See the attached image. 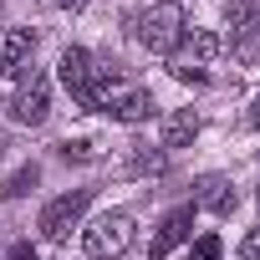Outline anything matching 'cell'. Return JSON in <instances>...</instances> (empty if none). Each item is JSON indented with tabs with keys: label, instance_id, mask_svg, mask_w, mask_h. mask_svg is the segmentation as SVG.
Returning <instances> with one entry per match:
<instances>
[{
	"label": "cell",
	"instance_id": "obj_1",
	"mask_svg": "<svg viewBox=\"0 0 260 260\" xmlns=\"http://www.w3.org/2000/svg\"><path fill=\"white\" fill-rule=\"evenodd\" d=\"M127 31H133L138 46L158 51V56H174L179 41H184V16L174 6H148V11H133L127 16Z\"/></svg>",
	"mask_w": 260,
	"mask_h": 260
},
{
	"label": "cell",
	"instance_id": "obj_2",
	"mask_svg": "<svg viewBox=\"0 0 260 260\" xmlns=\"http://www.w3.org/2000/svg\"><path fill=\"white\" fill-rule=\"evenodd\" d=\"M127 245H133V214H122V209H107L82 230V250L92 260H117Z\"/></svg>",
	"mask_w": 260,
	"mask_h": 260
},
{
	"label": "cell",
	"instance_id": "obj_3",
	"mask_svg": "<svg viewBox=\"0 0 260 260\" xmlns=\"http://www.w3.org/2000/svg\"><path fill=\"white\" fill-rule=\"evenodd\" d=\"M87 204H92V189H72V194H61V199H51L46 209H41V240H51V245H61L77 224H82V214H87Z\"/></svg>",
	"mask_w": 260,
	"mask_h": 260
},
{
	"label": "cell",
	"instance_id": "obj_4",
	"mask_svg": "<svg viewBox=\"0 0 260 260\" xmlns=\"http://www.w3.org/2000/svg\"><path fill=\"white\" fill-rule=\"evenodd\" d=\"M46 112H51V82H46L41 72H31V77L21 82V92L11 97V117H16L21 127H41Z\"/></svg>",
	"mask_w": 260,
	"mask_h": 260
},
{
	"label": "cell",
	"instance_id": "obj_5",
	"mask_svg": "<svg viewBox=\"0 0 260 260\" xmlns=\"http://www.w3.org/2000/svg\"><path fill=\"white\" fill-rule=\"evenodd\" d=\"M31 56H36V31H31V26H16V31L6 36V46H0V77L26 82V77H31Z\"/></svg>",
	"mask_w": 260,
	"mask_h": 260
},
{
	"label": "cell",
	"instance_id": "obj_6",
	"mask_svg": "<svg viewBox=\"0 0 260 260\" xmlns=\"http://www.w3.org/2000/svg\"><path fill=\"white\" fill-rule=\"evenodd\" d=\"M189 230H194V209H189V204H184V209H169V214L158 219L153 240H148V260H164L169 250H179V245L189 240Z\"/></svg>",
	"mask_w": 260,
	"mask_h": 260
},
{
	"label": "cell",
	"instance_id": "obj_7",
	"mask_svg": "<svg viewBox=\"0 0 260 260\" xmlns=\"http://www.w3.org/2000/svg\"><path fill=\"white\" fill-rule=\"evenodd\" d=\"M102 112H107L112 122H148V117H153V97H148L143 87H133V82H122V87L102 102Z\"/></svg>",
	"mask_w": 260,
	"mask_h": 260
},
{
	"label": "cell",
	"instance_id": "obj_8",
	"mask_svg": "<svg viewBox=\"0 0 260 260\" xmlns=\"http://www.w3.org/2000/svg\"><path fill=\"white\" fill-rule=\"evenodd\" d=\"M56 77H61V87L77 97V107H87V87H92V51L67 46V51H61V61H56Z\"/></svg>",
	"mask_w": 260,
	"mask_h": 260
},
{
	"label": "cell",
	"instance_id": "obj_9",
	"mask_svg": "<svg viewBox=\"0 0 260 260\" xmlns=\"http://www.w3.org/2000/svg\"><path fill=\"white\" fill-rule=\"evenodd\" d=\"M199 127H204V122H199V112H194V107H179V112H169V117H164L158 143H164V148H189V143L199 138Z\"/></svg>",
	"mask_w": 260,
	"mask_h": 260
},
{
	"label": "cell",
	"instance_id": "obj_10",
	"mask_svg": "<svg viewBox=\"0 0 260 260\" xmlns=\"http://www.w3.org/2000/svg\"><path fill=\"white\" fill-rule=\"evenodd\" d=\"M224 51V41L214 36V31H184V41H179V51L169 56V61H189V67H204V61H214Z\"/></svg>",
	"mask_w": 260,
	"mask_h": 260
},
{
	"label": "cell",
	"instance_id": "obj_11",
	"mask_svg": "<svg viewBox=\"0 0 260 260\" xmlns=\"http://www.w3.org/2000/svg\"><path fill=\"white\" fill-rule=\"evenodd\" d=\"M199 204H204L209 214H235V184L219 179V174H209V179L199 184Z\"/></svg>",
	"mask_w": 260,
	"mask_h": 260
},
{
	"label": "cell",
	"instance_id": "obj_12",
	"mask_svg": "<svg viewBox=\"0 0 260 260\" xmlns=\"http://www.w3.org/2000/svg\"><path fill=\"white\" fill-rule=\"evenodd\" d=\"M36 184H41V169H36V164H21L6 184H0V199H26Z\"/></svg>",
	"mask_w": 260,
	"mask_h": 260
},
{
	"label": "cell",
	"instance_id": "obj_13",
	"mask_svg": "<svg viewBox=\"0 0 260 260\" xmlns=\"http://www.w3.org/2000/svg\"><path fill=\"white\" fill-rule=\"evenodd\" d=\"M230 41H235V51H240L245 61H260V6H255V16H250V21H245Z\"/></svg>",
	"mask_w": 260,
	"mask_h": 260
},
{
	"label": "cell",
	"instance_id": "obj_14",
	"mask_svg": "<svg viewBox=\"0 0 260 260\" xmlns=\"http://www.w3.org/2000/svg\"><path fill=\"white\" fill-rule=\"evenodd\" d=\"M169 72H174L179 82H194V87H204V82H209V72H204V67H189V61H169Z\"/></svg>",
	"mask_w": 260,
	"mask_h": 260
},
{
	"label": "cell",
	"instance_id": "obj_15",
	"mask_svg": "<svg viewBox=\"0 0 260 260\" xmlns=\"http://www.w3.org/2000/svg\"><path fill=\"white\" fill-rule=\"evenodd\" d=\"M56 153H61V158H67V164H72V158H77V164H87V158H97V153H92V143H87V138H77V143H72V138H67V143H61V148H56Z\"/></svg>",
	"mask_w": 260,
	"mask_h": 260
},
{
	"label": "cell",
	"instance_id": "obj_16",
	"mask_svg": "<svg viewBox=\"0 0 260 260\" xmlns=\"http://www.w3.org/2000/svg\"><path fill=\"white\" fill-rule=\"evenodd\" d=\"M189 260H219V235H199L194 240V255Z\"/></svg>",
	"mask_w": 260,
	"mask_h": 260
},
{
	"label": "cell",
	"instance_id": "obj_17",
	"mask_svg": "<svg viewBox=\"0 0 260 260\" xmlns=\"http://www.w3.org/2000/svg\"><path fill=\"white\" fill-rule=\"evenodd\" d=\"M164 169V153H138L133 158V174H158Z\"/></svg>",
	"mask_w": 260,
	"mask_h": 260
},
{
	"label": "cell",
	"instance_id": "obj_18",
	"mask_svg": "<svg viewBox=\"0 0 260 260\" xmlns=\"http://www.w3.org/2000/svg\"><path fill=\"white\" fill-rule=\"evenodd\" d=\"M240 260H260V230H250L240 240Z\"/></svg>",
	"mask_w": 260,
	"mask_h": 260
},
{
	"label": "cell",
	"instance_id": "obj_19",
	"mask_svg": "<svg viewBox=\"0 0 260 260\" xmlns=\"http://www.w3.org/2000/svg\"><path fill=\"white\" fill-rule=\"evenodd\" d=\"M6 260H36V250H31V240H16V245H11V255H6Z\"/></svg>",
	"mask_w": 260,
	"mask_h": 260
},
{
	"label": "cell",
	"instance_id": "obj_20",
	"mask_svg": "<svg viewBox=\"0 0 260 260\" xmlns=\"http://www.w3.org/2000/svg\"><path fill=\"white\" fill-rule=\"evenodd\" d=\"M51 6H56V11H82L87 0H51Z\"/></svg>",
	"mask_w": 260,
	"mask_h": 260
},
{
	"label": "cell",
	"instance_id": "obj_21",
	"mask_svg": "<svg viewBox=\"0 0 260 260\" xmlns=\"http://www.w3.org/2000/svg\"><path fill=\"white\" fill-rule=\"evenodd\" d=\"M250 127H260V97L250 102Z\"/></svg>",
	"mask_w": 260,
	"mask_h": 260
},
{
	"label": "cell",
	"instance_id": "obj_22",
	"mask_svg": "<svg viewBox=\"0 0 260 260\" xmlns=\"http://www.w3.org/2000/svg\"><path fill=\"white\" fill-rule=\"evenodd\" d=\"M153 6H174V0H153Z\"/></svg>",
	"mask_w": 260,
	"mask_h": 260
},
{
	"label": "cell",
	"instance_id": "obj_23",
	"mask_svg": "<svg viewBox=\"0 0 260 260\" xmlns=\"http://www.w3.org/2000/svg\"><path fill=\"white\" fill-rule=\"evenodd\" d=\"M255 199H260V194H255Z\"/></svg>",
	"mask_w": 260,
	"mask_h": 260
}]
</instances>
